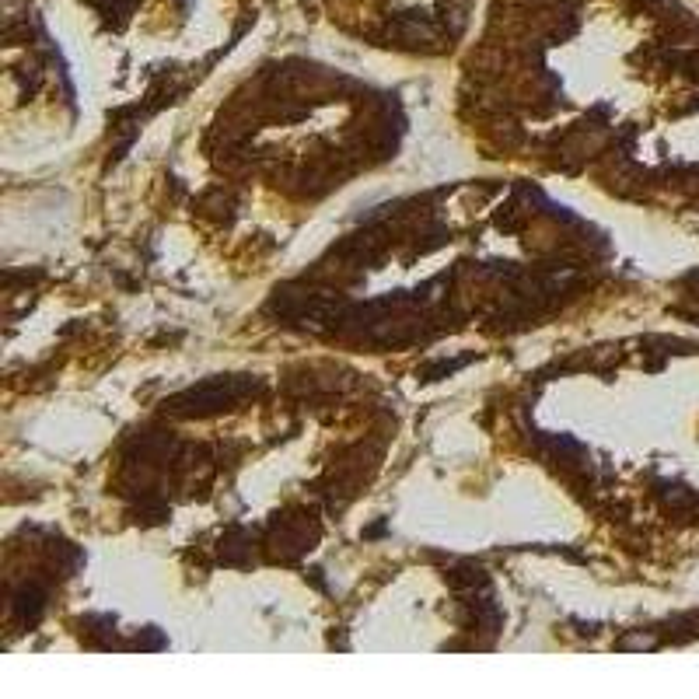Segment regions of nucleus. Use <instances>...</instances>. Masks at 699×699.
I'll list each match as a JSON object with an SVG mask.
<instances>
[{
  "instance_id": "f257e3e1",
  "label": "nucleus",
  "mask_w": 699,
  "mask_h": 699,
  "mask_svg": "<svg viewBox=\"0 0 699 699\" xmlns=\"http://www.w3.org/2000/svg\"><path fill=\"white\" fill-rule=\"evenodd\" d=\"M238 392H242V385L238 381H210V385H200V388H193V392H186L182 399H175V409L179 413H186V416H193V413H214V409H221V406H228V402H235L238 399Z\"/></svg>"
}]
</instances>
